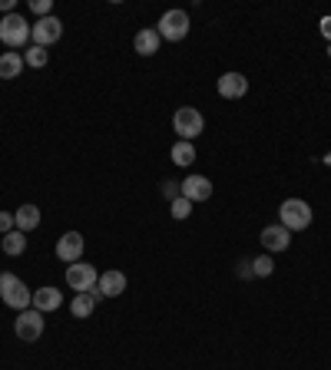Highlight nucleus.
Wrapping results in <instances>:
<instances>
[{
    "label": "nucleus",
    "instance_id": "obj_1",
    "mask_svg": "<svg viewBox=\"0 0 331 370\" xmlns=\"http://www.w3.org/2000/svg\"><path fill=\"white\" fill-rule=\"evenodd\" d=\"M0 301L7 304V308H14V311H27L30 304H33V291H30L17 275L4 271V275H0Z\"/></svg>",
    "mask_w": 331,
    "mask_h": 370
},
{
    "label": "nucleus",
    "instance_id": "obj_2",
    "mask_svg": "<svg viewBox=\"0 0 331 370\" xmlns=\"http://www.w3.org/2000/svg\"><path fill=\"white\" fill-rule=\"evenodd\" d=\"M172 129L179 133L182 143H196L199 136H202V129H206V119H202V113H199L196 106H179L176 116H172Z\"/></svg>",
    "mask_w": 331,
    "mask_h": 370
},
{
    "label": "nucleus",
    "instance_id": "obj_3",
    "mask_svg": "<svg viewBox=\"0 0 331 370\" xmlns=\"http://www.w3.org/2000/svg\"><path fill=\"white\" fill-rule=\"evenodd\" d=\"M278 219L288 232H305V228L312 225V205L305 199H285L282 209H278Z\"/></svg>",
    "mask_w": 331,
    "mask_h": 370
},
{
    "label": "nucleus",
    "instance_id": "obj_4",
    "mask_svg": "<svg viewBox=\"0 0 331 370\" xmlns=\"http://www.w3.org/2000/svg\"><path fill=\"white\" fill-rule=\"evenodd\" d=\"M30 23L20 13H7V17L0 20V40H4V47L7 50H17V47H27L30 43Z\"/></svg>",
    "mask_w": 331,
    "mask_h": 370
},
{
    "label": "nucleus",
    "instance_id": "obj_5",
    "mask_svg": "<svg viewBox=\"0 0 331 370\" xmlns=\"http://www.w3.org/2000/svg\"><path fill=\"white\" fill-rule=\"evenodd\" d=\"M156 33L169 43H179V40L189 37V13L186 10H166L156 23Z\"/></svg>",
    "mask_w": 331,
    "mask_h": 370
},
{
    "label": "nucleus",
    "instance_id": "obj_6",
    "mask_svg": "<svg viewBox=\"0 0 331 370\" xmlns=\"http://www.w3.org/2000/svg\"><path fill=\"white\" fill-rule=\"evenodd\" d=\"M96 281H100V271H96L90 261H76V265L66 268V288H70V291H76V295L93 291Z\"/></svg>",
    "mask_w": 331,
    "mask_h": 370
},
{
    "label": "nucleus",
    "instance_id": "obj_7",
    "mask_svg": "<svg viewBox=\"0 0 331 370\" xmlns=\"http://www.w3.org/2000/svg\"><path fill=\"white\" fill-rule=\"evenodd\" d=\"M14 331H17L20 341H27V344L40 341V337H43V314L30 311V308H27V311H20L17 321H14Z\"/></svg>",
    "mask_w": 331,
    "mask_h": 370
},
{
    "label": "nucleus",
    "instance_id": "obj_8",
    "mask_svg": "<svg viewBox=\"0 0 331 370\" xmlns=\"http://www.w3.org/2000/svg\"><path fill=\"white\" fill-rule=\"evenodd\" d=\"M30 37H33V43H37V47H50V43H57V40L63 37V23H60V20L50 13V17H43V20H37V23H33Z\"/></svg>",
    "mask_w": 331,
    "mask_h": 370
},
{
    "label": "nucleus",
    "instance_id": "obj_9",
    "mask_svg": "<svg viewBox=\"0 0 331 370\" xmlns=\"http://www.w3.org/2000/svg\"><path fill=\"white\" fill-rule=\"evenodd\" d=\"M258 241H262V248L268 251V255H278V251H285V248L292 245V232H288L285 225H265Z\"/></svg>",
    "mask_w": 331,
    "mask_h": 370
},
{
    "label": "nucleus",
    "instance_id": "obj_10",
    "mask_svg": "<svg viewBox=\"0 0 331 370\" xmlns=\"http://www.w3.org/2000/svg\"><path fill=\"white\" fill-rule=\"evenodd\" d=\"M57 258L63 261V265L83 261V235H80V232H66V235L57 241Z\"/></svg>",
    "mask_w": 331,
    "mask_h": 370
},
{
    "label": "nucleus",
    "instance_id": "obj_11",
    "mask_svg": "<svg viewBox=\"0 0 331 370\" xmlns=\"http://www.w3.org/2000/svg\"><path fill=\"white\" fill-rule=\"evenodd\" d=\"M179 195L189 202H209L212 199V182L206 175H189L179 182Z\"/></svg>",
    "mask_w": 331,
    "mask_h": 370
},
{
    "label": "nucleus",
    "instance_id": "obj_12",
    "mask_svg": "<svg viewBox=\"0 0 331 370\" xmlns=\"http://www.w3.org/2000/svg\"><path fill=\"white\" fill-rule=\"evenodd\" d=\"M248 93V80L242 73H222L219 76V96L222 99H242Z\"/></svg>",
    "mask_w": 331,
    "mask_h": 370
},
{
    "label": "nucleus",
    "instance_id": "obj_13",
    "mask_svg": "<svg viewBox=\"0 0 331 370\" xmlns=\"http://www.w3.org/2000/svg\"><path fill=\"white\" fill-rule=\"evenodd\" d=\"M60 304H63V295H60V288L47 285V288H37V291H33V311L50 314V311H60Z\"/></svg>",
    "mask_w": 331,
    "mask_h": 370
},
{
    "label": "nucleus",
    "instance_id": "obj_14",
    "mask_svg": "<svg viewBox=\"0 0 331 370\" xmlns=\"http://www.w3.org/2000/svg\"><path fill=\"white\" fill-rule=\"evenodd\" d=\"M96 291L103 298H120L126 291V275L123 271H103L100 281H96Z\"/></svg>",
    "mask_w": 331,
    "mask_h": 370
},
{
    "label": "nucleus",
    "instance_id": "obj_15",
    "mask_svg": "<svg viewBox=\"0 0 331 370\" xmlns=\"http://www.w3.org/2000/svg\"><path fill=\"white\" fill-rule=\"evenodd\" d=\"M159 43L162 37L156 33V27H146L136 33V40H132V50L140 53V57H152V53H159Z\"/></svg>",
    "mask_w": 331,
    "mask_h": 370
},
{
    "label": "nucleus",
    "instance_id": "obj_16",
    "mask_svg": "<svg viewBox=\"0 0 331 370\" xmlns=\"http://www.w3.org/2000/svg\"><path fill=\"white\" fill-rule=\"evenodd\" d=\"M23 67H27L23 63V53H14V50L10 53H0V80H17Z\"/></svg>",
    "mask_w": 331,
    "mask_h": 370
},
{
    "label": "nucleus",
    "instance_id": "obj_17",
    "mask_svg": "<svg viewBox=\"0 0 331 370\" xmlns=\"http://www.w3.org/2000/svg\"><path fill=\"white\" fill-rule=\"evenodd\" d=\"M14 222H17V232H33V228L40 225V209L37 205H20L17 212H14Z\"/></svg>",
    "mask_w": 331,
    "mask_h": 370
},
{
    "label": "nucleus",
    "instance_id": "obj_18",
    "mask_svg": "<svg viewBox=\"0 0 331 370\" xmlns=\"http://www.w3.org/2000/svg\"><path fill=\"white\" fill-rule=\"evenodd\" d=\"M0 248H4V255H10V258L23 255V251H27V235H23V232H17V228H14V232H7V235H4V241H0Z\"/></svg>",
    "mask_w": 331,
    "mask_h": 370
},
{
    "label": "nucleus",
    "instance_id": "obj_19",
    "mask_svg": "<svg viewBox=\"0 0 331 370\" xmlns=\"http://www.w3.org/2000/svg\"><path fill=\"white\" fill-rule=\"evenodd\" d=\"M23 63H27L30 70H43L50 63L47 47H37V43H33V47H27V50H23Z\"/></svg>",
    "mask_w": 331,
    "mask_h": 370
},
{
    "label": "nucleus",
    "instance_id": "obj_20",
    "mask_svg": "<svg viewBox=\"0 0 331 370\" xmlns=\"http://www.w3.org/2000/svg\"><path fill=\"white\" fill-rule=\"evenodd\" d=\"M169 156H172V162H176V165H192V162H196V146L192 143H176L169 149Z\"/></svg>",
    "mask_w": 331,
    "mask_h": 370
},
{
    "label": "nucleus",
    "instance_id": "obj_21",
    "mask_svg": "<svg viewBox=\"0 0 331 370\" xmlns=\"http://www.w3.org/2000/svg\"><path fill=\"white\" fill-rule=\"evenodd\" d=\"M93 308H96L93 295H76L73 301H70V314H73V317H90Z\"/></svg>",
    "mask_w": 331,
    "mask_h": 370
},
{
    "label": "nucleus",
    "instance_id": "obj_22",
    "mask_svg": "<svg viewBox=\"0 0 331 370\" xmlns=\"http://www.w3.org/2000/svg\"><path fill=\"white\" fill-rule=\"evenodd\" d=\"M252 271H256V278H268L275 271V261L272 255H258L256 261H252Z\"/></svg>",
    "mask_w": 331,
    "mask_h": 370
},
{
    "label": "nucleus",
    "instance_id": "obj_23",
    "mask_svg": "<svg viewBox=\"0 0 331 370\" xmlns=\"http://www.w3.org/2000/svg\"><path fill=\"white\" fill-rule=\"evenodd\" d=\"M189 215H192V202L189 199H182V195H179V199H172V219H189Z\"/></svg>",
    "mask_w": 331,
    "mask_h": 370
},
{
    "label": "nucleus",
    "instance_id": "obj_24",
    "mask_svg": "<svg viewBox=\"0 0 331 370\" xmlns=\"http://www.w3.org/2000/svg\"><path fill=\"white\" fill-rule=\"evenodd\" d=\"M30 10H33V13L43 20V17H50V10H53V0H30Z\"/></svg>",
    "mask_w": 331,
    "mask_h": 370
},
{
    "label": "nucleus",
    "instance_id": "obj_25",
    "mask_svg": "<svg viewBox=\"0 0 331 370\" xmlns=\"http://www.w3.org/2000/svg\"><path fill=\"white\" fill-rule=\"evenodd\" d=\"M162 195H166V199H179V182H172V179H166L162 182Z\"/></svg>",
    "mask_w": 331,
    "mask_h": 370
},
{
    "label": "nucleus",
    "instance_id": "obj_26",
    "mask_svg": "<svg viewBox=\"0 0 331 370\" xmlns=\"http://www.w3.org/2000/svg\"><path fill=\"white\" fill-rule=\"evenodd\" d=\"M14 228H17L14 215H10V212H0V235H7V232H14Z\"/></svg>",
    "mask_w": 331,
    "mask_h": 370
},
{
    "label": "nucleus",
    "instance_id": "obj_27",
    "mask_svg": "<svg viewBox=\"0 0 331 370\" xmlns=\"http://www.w3.org/2000/svg\"><path fill=\"white\" fill-rule=\"evenodd\" d=\"M238 278H256V271H252V261H242V265H238Z\"/></svg>",
    "mask_w": 331,
    "mask_h": 370
},
{
    "label": "nucleus",
    "instance_id": "obj_28",
    "mask_svg": "<svg viewBox=\"0 0 331 370\" xmlns=\"http://www.w3.org/2000/svg\"><path fill=\"white\" fill-rule=\"evenodd\" d=\"M0 10H4V17H7V13H14V0H0Z\"/></svg>",
    "mask_w": 331,
    "mask_h": 370
},
{
    "label": "nucleus",
    "instance_id": "obj_29",
    "mask_svg": "<svg viewBox=\"0 0 331 370\" xmlns=\"http://www.w3.org/2000/svg\"><path fill=\"white\" fill-rule=\"evenodd\" d=\"M322 33L331 40V17H322Z\"/></svg>",
    "mask_w": 331,
    "mask_h": 370
},
{
    "label": "nucleus",
    "instance_id": "obj_30",
    "mask_svg": "<svg viewBox=\"0 0 331 370\" xmlns=\"http://www.w3.org/2000/svg\"><path fill=\"white\" fill-rule=\"evenodd\" d=\"M325 162H328V165H331V152H328V156H325Z\"/></svg>",
    "mask_w": 331,
    "mask_h": 370
}]
</instances>
